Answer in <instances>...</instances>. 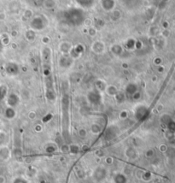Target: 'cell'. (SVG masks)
<instances>
[{
    "label": "cell",
    "mask_w": 175,
    "mask_h": 183,
    "mask_svg": "<svg viewBox=\"0 0 175 183\" xmlns=\"http://www.w3.org/2000/svg\"><path fill=\"white\" fill-rule=\"evenodd\" d=\"M108 175L107 170L104 167V166H98L94 170L93 174H92V177L93 180L97 182H100L103 181L104 180L106 179Z\"/></svg>",
    "instance_id": "1"
},
{
    "label": "cell",
    "mask_w": 175,
    "mask_h": 183,
    "mask_svg": "<svg viewBox=\"0 0 175 183\" xmlns=\"http://www.w3.org/2000/svg\"><path fill=\"white\" fill-rule=\"evenodd\" d=\"M114 183H127V177L123 173H117L114 175Z\"/></svg>",
    "instance_id": "2"
},
{
    "label": "cell",
    "mask_w": 175,
    "mask_h": 183,
    "mask_svg": "<svg viewBox=\"0 0 175 183\" xmlns=\"http://www.w3.org/2000/svg\"><path fill=\"white\" fill-rule=\"evenodd\" d=\"M10 151L8 148H1L0 149V159L3 161L7 160L10 157Z\"/></svg>",
    "instance_id": "3"
},
{
    "label": "cell",
    "mask_w": 175,
    "mask_h": 183,
    "mask_svg": "<svg viewBox=\"0 0 175 183\" xmlns=\"http://www.w3.org/2000/svg\"><path fill=\"white\" fill-rule=\"evenodd\" d=\"M126 155H127V157L130 159H135L137 157H138V153H137V151L133 149V148H128L126 151Z\"/></svg>",
    "instance_id": "4"
},
{
    "label": "cell",
    "mask_w": 175,
    "mask_h": 183,
    "mask_svg": "<svg viewBox=\"0 0 175 183\" xmlns=\"http://www.w3.org/2000/svg\"><path fill=\"white\" fill-rule=\"evenodd\" d=\"M13 183H27L26 180H24L23 178H21V177H18V178H16L14 180Z\"/></svg>",
    "instance_id": "5"
},
{
    "label": "cell",
    "mask_w": 175,
    "mask_h": 183,
    "mask_svg": "<svg viewBox=\"0 0 175 183\" xmlns=\"http://www.w3.org/2000/svg\"><path fill=\"white\" fill-rule=\"evenodd\" d=\"M46 152H48V153H53L54 151H56V148L54 146H48V147L46 148Z\"/></svg>",
    "instance_id": "6"
},
{
    "label": "cell",
    "mask_w": 175,
    "mask_h": 183,
    "mask_svg": "<svg viewBox=\"0 0 175 183\" xmlns=\"http://www.w3.org/2000/svg\"><path fill=\"white\" fill-rule=\"evenodd\" d=\"M5 182V178L3 175H0V183H4Z\"/></svg>",
    "instance_id": "7"
}]
</instances>
